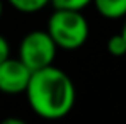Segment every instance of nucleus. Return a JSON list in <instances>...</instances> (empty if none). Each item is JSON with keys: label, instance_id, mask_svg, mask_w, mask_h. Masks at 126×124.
<instances>
[{"label": "nucleus", "instance_id": "obj_11", "mask_svg": "<svg viewBox=\"0 0 126 124\" xmlns=\"http://www.w3.org/2000/svg\"><path fill=\"white\" fill-rule=\"evenodd\" d=\"M121 34L125 36V39H126V17H125V22H123V27H121Z\"/></svg>", "mask_w": 126, "mask_h": 124}, {"label": "nucleus", "instance_id": "obj_5", "mask_svg": "<svg viewBox=\"0 0 126 124\" xmlns=\"http://www.w3.org/2000/svg\"><path fill=\"white\" fill-rule=\"evenodd\" d=\"M92 5L104 19L118 21L126 17V0H94Z\"/></svg>", "mask_w": 126, "mask_h": 124}, {"label": "nucleus", "instance_id": "obj_6", "mask_svg": "<svg viewBox=\"0 0 126 124\" xmlns=\"http://www.w3.org/2000/svg\"><path fill=\"white\" fill-rule=\"evenodd\" d=\"M7 2L10 7H14L22 14H34L51 5V0H7Z\"/></svg>", "mask_w": 126, "mask_h": 124}, {"label": "nucleus", "instance_id": "obj_2", "mask_svg": "<svg viewBox=\"0 0 126 124\" xmlns=\"http://www.w3.org/2000/svg\"><path fill=\"white\" fill-rule=\"evenodd\" d=\"M46 31L56 46L66 51L82 48L89 39V22L82 15V10L55 9L48 19Z\"/></svg>", "mask_w": 126, "mask_h": 124}, {"label": "nucleus", "instance_id": "obj_9", "mask_svg": "<svg viewBox=\"0 0 126 124\" xmlns=\"http://www.w3.org/2000/svg\"><path fill=\"white\" fill-rule=\"evenodd\" d=\"M7 58H10V46H9V41L0 34V65Z\"/></svg>", "mask_w": 126, "mask_h": 124}, {"label": "nucleus", "instance_id": "obj_12", "mask_svg": "<svg viewBox=\"0 0 126 124\" xmlns=\"http://www.w3.org/2000/svg\"><path fill=\"white\" fill-rule=\"evenodd\" d=\"M2 15H3V2L0 0V19H2Z\"/></svg>", "mask_w": 126, "mask_h": 124}, {"label": "nucleus", "instance_id": "obj_7", "mask_svg": "<svg viewBox=\"0 0 126 124\" xmlns=\"http://www.w3.org/2000/svg\"><path fill=\"white\" fill-rule=\"evenodd\" d=\"M106 49L107 53H111L112 56H125L126 55V39L125 36L119 32V34H114L111 36L107 42H106Z\"/></svg>", "mask_w": 126, "mask_h": 124}, {"label": "nucleus", "instance_id": "obj_10", "mask_svg": "<svg viewBox=\"0 0 126 124\" xmlns=\"http://www.w3.org/2000/svg\"><path fill=\"white\" fill-rule=\"evenodd\" d=\"M3 124H22L21 119H3Z\"/></svg>", "mask_w": 126, "mask_h": 124}, {"label": "nucleus", "instance_id": "obj_3", "mask_svg": "<svg viewBox=\"0 0 126 124\" xmlns=\"http://www.w3.org/2000/svg\"><path fill=\"white\" fill-rule=\"evenodd\" d=\"M56 42L48 31H31L19 44V58L32 71L53 65L56 56Z\"/></svg>", "mask_w": 126, "mask_h": 124}, {"label": "nucleus", "instance_id": "obj_1", "mask_svg": "<svg viewBox=\"0 0 126 124\" xmlns=\"http://www.w3.org/2000/svg\"><path fill=\"white\" fill-rule=\"evenodd\" d=\"M26 97L36 116L48 121H58L72 112L77 92L70 75L62 68L49 65L32 71Z\"/></svg>", "mask_w": 126, "mask_h": 124}, {"label": "nucleus", "instance_id": "obj_4", "mask_svg": "<svg viewBox=\"0 0 126 124\" xmlns=\"http://www.w3.org/2000/svg\"><path fill=\"white\" fill-rule=\"evenodd\" d=\"M32 70L21 58H7L0 65V92L16 95L26 94Z\"/></svg>", "mask_w": 126, "mask_h": 124}, {"label": "nucleus", "instance_id": "obj_8", "mask_svg": "<svg viewBox=\"0 0 126 124\" xmlns=\"http://www.w3.org/2000/svg\"><path fill=\"white\" fill-rule=\"evenodd\" d=\"M94 0H51L55 9H70V10H84Z\"/></svg>", "mask_w": 126, "mask_h": 124}]
</instances>
